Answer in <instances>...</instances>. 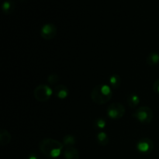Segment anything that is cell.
<instances>
[{"label":"cell","instance_id":"cell-1","mask_svg":"<svg viewBox=\"0 0 159 159\" xmlns=\"http://www.w3.org/2000/svg\"><path fill=\"white\" fill-rule=\"evenodd\" d=\"M39 148L42 154L50 158H58L62 153L64 144L53 138H45L39 144Z\"/></svg>","mask_w":159,"mask_h":159},{"label":"cell","instance_id":"cell-2","mask_svg":"<svg viewBox=\"0 0 159 159\" xmlns=\"http://www.w3.org/2000/svg\"><path fill=\"white\" fill-rule=\"evenodd\" d=\"M91 99L97 105H103L110 102L113 96L112 88L105 84L96 85L91 92Z\"/></svg>","mask_w":159,"mask_h":159},{"label":"cell","instance_id":"cell-3","mask_svg":"<svg viewBox=\"0 0 159 159\" xmlns=\"http://www.w3.org/2000/svg\"><path fill=\"white\" fill-rule=\"evenodd\" d=\"M133 117L144 124H150L154 117V113L152 109L146 106L138 107L133 113Z\"/></svg>","mask_w":159,"mask_h":159},{"label":"cell","instance_id":"cell-4","mask_svg":"<svg viewBox=\"0 0 159 159\" xmlns=\"http://www.w3.org/2000/svg\"><path fill=\"white\" fill-rule=\"evenodd\" d=\"M54 93L52 89L48 85H39L35 88L34 91V98L39 102H46L49 100L52 94Z\"/></svg>","mask_w":159,"mask_h":159},{"label":"cell","instance_id":"cell-5","mask_svg":"<svg viewBox=\"0 0 159 159\" xmlns=\"http://www.w3.org/2000/svg\"><path fill=\"white\" fill-rule=\"evenodd\" d=\"M125 107L120 102H113L107 107V114L110 119H121L125 114Z\"/></svg>","mask_w":159,"mask_h":159},{"label":"cell","instance_id":"cell-6","mask_svg":"<svg viewBox=\"0 0 159 159\" xmlns=\"http://www.w3.org/2000/svg\"><path fill=\"white\" fill-rule=\"evenodd\" d=\"M154 147H155L154 142L152 139L148 138H143L140 139L136 145L137 150L140 153L144 154V155L150 154L153 151Z\"/></svg>","mask_w":159,"mask_h":159},{"label":"cell","instance_id":"cell-7","mask_svg":"<svg viewBox=\"0 0 159 159\" xmlns=\"http://www.w3.org/2000/svg\"><path fill=\"white\" fill-rule=\"evenodd\" d=\"M57 34V27L53 23H46L40 29V36L46 40H51Z\"/></svg>","mask_w":159,"mask_h":159},{"label":"cell","instance_id":"cell-8","mask_svg":"<svg viewBox=\"0 0 159 159\" xmlns=\"http://www.w3.org/2000/svg\"><path fill=\"white\" fill-rule=\"evenodd\" d=\"M54 93L57 98L60 99H65L69 95V89L67 86L64 85H58L55 86L54 89Z\"/></svg>","mask_w":159,"mask_h":159},{"label":"cell","instance_id":"cell-9","mask_svg":"<svg viewBox=\"0 0 159 159\" xmlns=\"http://www.w3.org/2000/svg\"><path fill=\"white\" fill-rule=\"evenodd\" d=\"M64 157L65 159H79V152L75 148L67 147L64 151Z\"/></svg>","mask_w":159,"mask_h":159},{"label":"cell","instance_id":"cell-10","mask_svg":"<svg viewBox=\"0 0 159 159\" xmlns=\"http://www.w3.org/2000/svg\"><path fill=\"white\" fill-rule=\"evenodd\" d=\"M12 136L10 133L6 129H2L0 131V144L2 146H6L10 143Z\"/></svg>","mask_w":159,"mask_h":159},{"label":"cell","instance_id":"cell-11","mask_svg":"<svg viewBox=\"0 0 159 159\" xmlns=\"http://www.w3.org/2000/svg\"><path fill=\"white\" fill-rule=\"evenodd\" d=\"M110 86L113 89H117L121 85V78L118 74H113L109 79Z\"/></svg>","mask_w":159,"mask_h":159},{"label":"cell","instance_id":"cell-12","mask_svg":"<svg viewBox=\"0 0 159 159\" xmlns=\"http://www.w3.org/2000/svg\"><path fill=\"white\" fill-rule=\"evenodd\" d=\"M96 141H97L98 144L101 146H106L109 144V137L107 134L104 131H100L96 135Z\"/></svg>","mask_w":159,"mask_h":159},{"label":"cell","instance_id":"cell-13","mask_svg":"<svg viewBox=\"0 0 159 159\" xmlns=\"http://www.w3.org/2000/svg\"><path fill=\"white\" fill-rule=\"evenodd\" d=\"M146 63L149 66H155L159 63V54L156 52H152L148 55Z\"/></svg>","mask_w":159,"mask_h":159},{"label":"cell","instance_id":"cell-14","mask_svg":"<svg viewBox=\"0 0 159 159\" xmlns=\"http://www.w3.org/2000/svg\"><path fill=\"white\" fill-rule=\"evenodd\" d=\"M140 102L141 100H140L139 96L134 93H131L127 97V103L131 108H136L140 104Z\"/></svg>","mask_w":159,"mask_h":159},{"label":"cell","instance_id":"cell-15","mask_svg":"<svg viewBox=\"0 0 159 159\" xmlns=\"http://www.w3.org/2000/svg\"><path fill=\"white\" fill-rule=\"evenodd\" d=\"M62 142H63V144L67 147H73V146L76 143V139L73 135L71 134H68L65 135L63 138V140H62Z\"/></svg>","mask_w":159,"mask_h":159},{"label":"cell","instance_id":"cell-16","mask_svg":"<svg viewBox=\"0 0 159 159\" xmlns=\"http://www.w3.org/2000/svg\"><path fill=\"white\" fill-rule=\"evenodd\" d=\"M2 9L5 14L11 13L14 9V4L11 1H5L2 6Z\"/></svg>","mask_w":159,"mask_h":159},{"label":"cell","instance_id":"cell-17","mask_svg":"<svg viewBox=\"0 0 159 159\" xmlns=\"http://www.w3.org/2000/svg\"><path fill=\"white\" fill-rule=\"evenodd\" d=\"M94 127L99 130H103L107 126V121L102 118H97L94 121Z\"/></svg>","mask_w":159,"mask_h":159},{"label":"cell","instance_id":"cell-18","mask_svg":"<svg viewBox=\"0 0 159 159\" xmlns=\"http://www.w3.org/2000/svg\"><path fill=\"white\" fill-rule=\"evenodd\" d=\"M47 81L51 85H55L59 81V76L57 74H51L47 79Z\"/></svg>","mask_w":159,"mask_h":159},{"label":"cell","instance_id":"cell-19","mask_svg":"<svg viewBox=\"0 0 159 159\" xmlns=\"http://www.w3.org/2000/svg\"><path fill=\"white\" fill-rule=\"evenodd\" d=\"M153 91L159 94V79L155 81L153 84Z\"/></svg>","mask_w":159,"mask_h":159},{"label":"cell","instance_id":"cell-20","mask_svg":"<svg viewBox=\"0 0 159 159\" xmlns=\"http://www.w3.org/2000/svg\"><path fill=\"white\" fill-rule=\"evenodd\" d=\"M28 159H39V158L38 157H37L36 155H34V154H31V155L29 156V158H28Z\"/></svg>","mask_w":159,"mask_h":159}]
</instances>
